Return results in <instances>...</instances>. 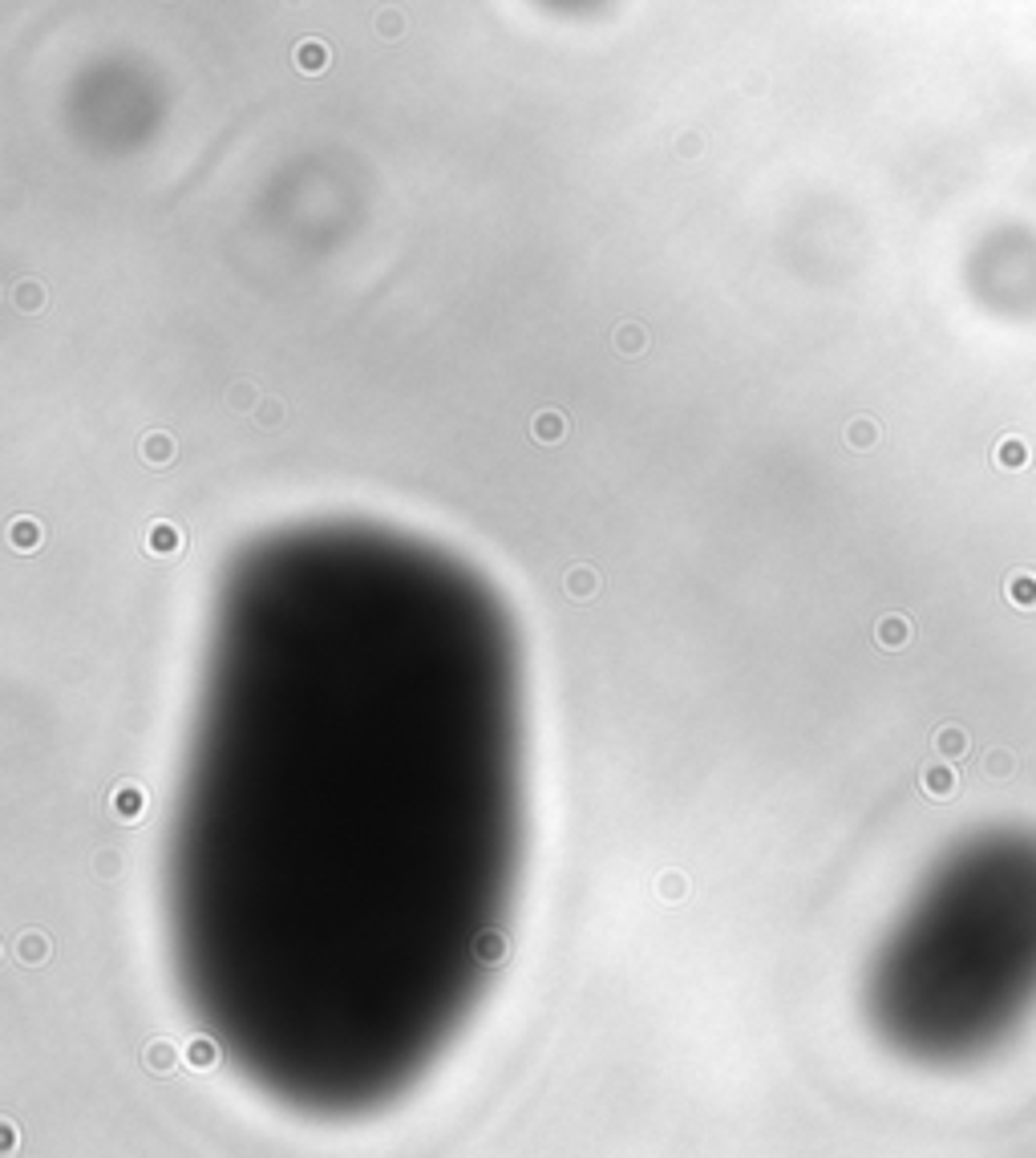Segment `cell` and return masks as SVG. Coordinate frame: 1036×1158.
I'll return each mask as SVG.
<instances>
[{
	"label": "cell",
	"instance_id": "7c38bea8",
	"mask_svg": "<svg viewBox=\"0 0 1036 1158\" xmlns=\"http://www.w3.org/2000/svg\"><path fill=\"white\" fill-rule=\"evenodd\" d=\"M846 441H851L854 450H871L878 441V426H875V417H854L851 426H846Z\"/></svg>",
	"mask_w": 1036,
	"mask_h": 1158
},
{
	"label": "cell",
	"instance_id": "277c9868",
	"mask_svg": "<svg viewBox=\"0 0 1036 1158\" xmlns=\"http://www.w3.org/2000/svg\"><path fill=\"white\" fill-rule=\"evenodd\" d=\"M1004 596H1008V604H1016V608H1024V612H1033L1036 608V572H1028V567L1008 572V579H1004Z\"/></svg>",
	"mask_w": 1036,
	"mask_h": 1158
},
{
	"label": "cell",
	"instance_id": "8fae6325",
	"mask_svg": "<svg viewBox=\"0 0 1036 1158\" xmlns=\"http://www.w3.org/2000/svg\"><path fill=\"white\" fill-rule=\"evenodd\" d=\"M13 304H16V312H41V304H45V288H41L37 280H21L13 288Z\"/></svg>",
	"mask_w": 1036,
	"mask_h": 1158
},
{
	"label": "cell",
	"instance_id": "5b68a950",
	"mask_svg": "<svg viewBox=\"0 0 1036 1158\" xmlns=\"http://www.w3.org/2000/svg\"><path fill=\"white\" fill-rule=\"evenodd\" d=\"M531 438L539 441V446H559V441L567 438V417H563V410H539L534 413Z\"/></svg>",
	"mask_w": 1036,
	"mask_h": 1158
},
{
	"label": "cell",
	"instance_id": "8992f818",
	"mask_svg": "<svg viewBox=\"0 0 1036 1158\" xmlns=\"http://www.w3.org/2000/svg\"><path fill=\"white\" fill-rule=\"evenodd\" d=\"M9 543L16 547V551H37L41 543H45V527H41L33 515H16V519H9Z\"/></svg>",
	"mask_w": 1036,
	"mask_h": 1158
},
{
	"label": "cell",
	"instance_id": "ba28073f",
	"mask_svg": "<svg viewBox=\"0 0 1036 1158\" xmlns=\"http://www.w3.org/2000/svg\"><path fill=\"white\" fill-rule=\"evenodd\" d=\"M875 636H878L883 648H903L907 640H911V620H907V616H883L878 628H875Z\"/></svg>",
	"mask_w": 1036,
	"mask_h": 1158
},
{
	"label": "cell",
	"instance_id": "4fadbf2b",
	"mask_svg": "<svg viewBox=\"0 0 1036 1158\" xmlns=\"http://www.w3.org/2000/svg\"><path fill=\"white\" fill-rule=\"evenodd\" d=\"M142 806H147V794H142L138 786H122L118 794H114V811H118L122 818H138Z\"/></svg>",
	"mask_w": 1036,
	"mask_h": 1158
},
{
	"label": "cell",
	"instance_id": "52a82bcc",
	"mask_svg": "<svg viewBox=\"0 0 1036 1158\" xmlns=\"http://www.w3.org/2000/svg\"><path fill=\"white\" fill-rule=\"evenodd\" d=\"M174 454H178V446H174V438L171 434H162V429H154V434L142 438V462H147V466H154V470L171 466Z\"/></svg>",
	"mask_w": 1036,
	"mask_h": 1158
},
{
	"label": "cell",
	"instance_id": "30bf717a",
	"mask_svg": "<svg viewBox=\"0 0 1036 1158\" xmlns=\"http://www.w3.org/2000/svg\"><path fill=\"white\" fill-rule=\"evenodd\" d=\"M599 592V575L591 567H571L567 572V596L571 599H591Z\"/></svg>",
	"mask_w": 1036,
	"mask_h": 1158
},
{
	"label": "cell",
	"instance_id": "7a4b0ae2",
	"mask_svg": "<svg viewBox=\"0 0 1036 1158\" xmlns=\"http://www.w3.org/2000/svg\"><path fill=\"white\" fill-rule=\"evenodd\" d=\"M292 61H296V69H300V73L316 78V73H324V69L333 66V49H328L324 41H316V37H304L300 45H296Z\"/></svg>",
	"mask_w": 1036,
	"mask_h": 1158
},
{
	"label": "cell",
	"instance_id": "5bb4252c",
	"mask_svg": "<svg viewBox=\"0 0 1036 1158\" xmlns=\"http://www.w3.org/2000/svg\"><path fill=\"white\" fill-rule=\"evenodd\" d=\"M615 345H620V353L632 357V353H640V348L648 345V336H644L640 324H620V329H615Z\"/></svg>",
	"mask_w": 1036,
	"mask_h": 1158
},
{
	"label": "cell",
	"instance_id": "e0dca14e",
	"mask_svg": "<svg viewBox=\"0 0 1036 1158\" xmlns=\"http://www.w3.org/2000/svg\"><path fill=\"white\" fill-rule=\"evenodd\" d=\"M255 417H259L264 426H279V417H284V413H279V401H264V405L255 410Z\"/></svg>",
	"mask_w": 1036,
	"mask_h": 1158
},
{
	"label": "cell",
	"instance_id": "9a60e30c",
	"mask_svg": "<svg viewBox=\"0 0 1036 1158\" xmlns=\"http://www.w3.org/2000/svg\"><path fill=\"white\" fill-rule=\"evenodd\" d=\"M923 786H927L935 798H947L956 790V778H952V770H927L923 773Z\"/></svg>",
	"mask_w": 1036,
	"mask_h": 1158
},
{
	"label": "cell",
	"instance_id": "9c48e42d",
	"mask_svg": "<svg viewBox=\"0 0 1036 1158\" xmlns=\"http://www.w3.org/2000/svg\"><path fill=\"white\" fill-rule=\"evenodd\" d=\"M264 401H259V389L247 381V377H240L235 385L227 389V410H235V413H252V410H259Z\"/></svg>",
	"mask_w": 1036,
	"mask_h": 1158
},
{
	"label": "cell",
	"instance_id": "ac0fdd59",
	"mask_svg": "<svg viewBox=\"0 0 1036 1158\" xmlns=\"http://www.w3.org/2000/svg\"><path fill=\"white\" fill-rule=\"evenodd\" d=\"M381 33H385V37H389V33L397 37V33H401V21H397V16H389V21H381Z\"/></svg>",
	"mask_w": 1036,
	"mask_h": 1158
},
{
	"label": "cell",
	"instance_id": "6da1fadb",
	"mask_svg": "<svg viewBox=\"0 0 1036 1158\" xmlns=\"http://www.w3.org/2000/svg\"><path fill=\"white\" fill-rule=\"evenodd\" d=\"M142 547H147L150 555H178L186 547V535H183V527L178 523H171V519H154L147 527V539H142Z\"/></svg>",
	"mask_w": 1036,
	"mask_h": 1158
},
{
	"label": "cell",
	"instance_id": "3957f363",
	"mask_svg": "<svg viewBox=\"0 0 1036 1158\" xmlns=\"http://www.w3.org/2000/svg\"><path fill=\"white\" fill-rule=\"evenodd\" d=\"M992 462H996L1000 470H1024L1028 462H1033V446H1028V438H1020V434H1008V438L996 441Z\"/></svg>",
	"mask_w": 1036,
	"mask_h": 1158
},
{
	"label": "cell",
	"instance_id": "2e32d148",
	"mask_svg": "<svg viewBox=\"0 0 1036 1158\" xmlns=\"http://www.w3.org/2000/svg\"><path fill=\"white\" fill-rule=\"evenodd\" d=\"M939 749H944V754H964V749H968V737H964L959 729H944L939 733Z\"/></svg>",
	"mask_w": 1036,
	"mask_h": 1158
}]
</instances>
